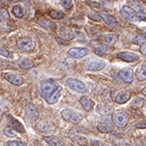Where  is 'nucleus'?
I'll list each match as a JSON object with an SVG mask.
<instances>
[{
  "instance_id": "nucleus-1",
  "label": "nucleus",
  "mask_w": 146,
  "mask_h": 146,
  "mask_svg": "<svg viewBox=\"0 0 146 146\" xmlns=\"http://www.w3.org/2000/svg\"><path fill=\"white\" fill-rule=\"evenodd\" d=\"M58 85L53 80H45L40 84V95L46 100L58 88Z\"/></svg>"
},
{
  "instance_id": "nucleus-2",
  "label": "nucleus",
  "mask_w": 146,
  "mask_h": 146,
  "mask_svg": "<svg viewBox=\"0 0 146 146\" xmlns=\"http://www.w3.org/2000/svg\"><path fill=\"white\" fill-rule=\"evenodd\" d=\"M112 122L115 126L119 127V128H124L129 123V115L125 111H116L112 116Z\"/></svg>"
},
{
  "instance_id": "nucleus-3",
  "label": "nucleus",
  "mask_w": 146,
  "mask_h": 146,
  "mask_svg": "<svg viewBox=\"0 0 146 146\" xmlns=\"http://www.w3.org/2000/svg\"><path fill=\"white\" fill-rule=\"evenodd\" d=\"M62 117L65 121L73 124H79L83 119V116L80 113L73 111L71 109H63L62 111Z\"/></svg>"
},
{
  "instance_id": "nucleus-4",
  "label": "nucleus",
  "mask_w": 146,
  "mask_h": 146,
  "mask_svg": "<svg viewBox=\"0 0 146 146\" xmlns=\"http://www.w3.org/2000/svg\"><path fill=\"white\" fill-rule=\"evenodd\" d=\"M121 16L127 20L131 21V22H138V21L142 20V17H140L139 14H137V12H135L133 8L129 6H123L120 11Z\"/></svg>"
},
{
  "instance_id": "nucleus-5",
  "label": "nucleus",
  "mask_w": 146,
  "mask_h": 146,
  "mask_svg": "<svg viewBox=\"0 0 146 146\" xmlns=\"http://www.w3.org/2000/svg\"><path fill=\"white\" fill-rule=\"evenodd\" d=\"M105 67V62L101 58H92L86 62V68L90 71H100Z\"/></svg>"
},
{
  "instance_id": "nucleus-6",
  "label": "nucleus",
  "mask_w": 146,
  "mask_h": 146,
  "mask_svg": "<svg viewBox=\"0 0 146 146\" xmlns=\"http://www.w3.org/2000/svg\"><path fill=\"white\" fill-rule=\"evenodd\" d=\"M66 85L69 87L70 89L78 92V93H83L84 94V93H87V91H88L86 85H85L82 81L78 80V79L68 78L66 80Z\"/></svg>"
},
{
  "instance_id": "nucleus-7",
  "label": "nucleus",
  "mask_w": 146,
  "mask_h": 146,
  "mask_svg": "<svg viewBox=\"0 0 146 146\" xmlns=\"http://www.w3.org/2000/svg\"><path fill=\"white\" fill-rule=\"evenodd\" d=\"M17 46L23 52H32L35 48V44L33 40L29 38V37H25V38L18 40Z\"/></svg>"
},
{
  "instance_id": "nucleus-8",
  "label": "nucleus",
  "mask_w": 146,
  "mask_h": 146,
  "mask_svg": "<svg viewBox=\"0 0 146 146\" xmlns=\"http://www.w3.org/2000/svg\"><path fill=\"white\" fill-rule=\"evenodd\" d=\"M2 77L8 82H10L11 84L15 85V86H21V85L23 84V79L19 75L15 74V73L3 72L2 73Z\"/></svg>"
},
{
  "instance_id": "nucleus-9",
  "label": "nucleus",
  "mask_w": 146,
  "mask_h": 146,
  "mask_svg": "<svg viewBox=\"0 0 146 146\" xmlns=\"http://www.w3.org/2000/svg\"><path fill=\"white\" fill-rule=\"evenodd\" d=\"M67 54L73 58H82L88 55L89 51L87 48H70Z\"/></svg>"
},
{
  "instance_id": "nucleus-10",
  "label": "nucleus",
  "mask_w": 146,
  "mask_h": 146,
  "mask_svg": "<svg viewBox=\"0 0 146 146\" xmlns=\"http://www.w3.org/2000/svg\"><path fill=\"white\" fill-rule=\"evenodd\" d=\"M118 58L127 62H135V60H139V56L133 52H120L118 54Z\"/></svg>"
},
{
  "instance_id": "nucleus-11",
  "label": "nucleus",
  "mask_w": 146,
  "mask_h": 146,
  "mask_svg": "<svg viewBox=\"0 0 146 146\" xmlns=\"http://www.w3.org/2000/svg\"><path fill=\"white\" fill-rule=\"evenodd\" d=\"M133 71L131 68H124L119 71V78L126 83H131L133 81Z\"/></svg>"
},
{
  "instance_id": "nucleus-12",
  "label": "nucleus",
  "mask_w": 146,
  "mask_h": 146,
  "mask_svg": "<svg viewBox=\"0 0 146 146\" xmlns=\"http://www.w3.org/2000/svg\"><path fill=\"white\" fill-rule=\"evenodd\" d=\"M36 128L38 129L40 131L48 133H52L56 131L55 126L47 121H39L38 123L36 124Z\"/></svg>"
},
{
  "instance_id": "nucleus-13",
  "label": "nucleus",
  "mask_w": 146,
  "mask_h": 146,
  "mask_svg": "<svg viewBox=\"0 0 146 146\" xmlns=\"http://www.w3.org/2000/svg\"><path fill=\"white\" fill-rule=\"evenodd\" d=\"M60 93H62V87L58 85V88H56V90L46 98L47 102H48L49 104H55V103H56L60 96Z\"/></svg>"
},
{
  "instance_id": "nucleus-14",
  "label": "nucleus",
  "mask_w": 146,
  "mask_h": 146,
  "mask_svg": "<svg viewBox=\"0 0 146 146\" xmlns=\"http://www.w3.org/2000/svg\"><path fill=\"white\" fill-rule=\"evenodd\" d=\"M8 121H9V124H10L11 128L15 129L16 131H18L19 133H25V128H23V126L21 124V122H19L17 119L14 118L12 115H9L8 116Z\"/></svg>"
},
{
  "instance_id": "nucleus-15",
  "label": "nucleus",
  "mask_w": 146,
  "mask_h": 146,
  "mask_svg": "<svg viewBox=\"0 0 146 146\" xmlns=\"http://www.w3.org/2000/svg\"><path fill=\"white\" fill-rule=\"evenodd\" d=\"M80 103H81L83 108L85 110H87V111H91L94 108V106H95V102L87 96H84L80 98Z\"/></svg>"
},
{
  "instance_id": "nucleus-16",
  "label": "nucleus",
  "mask_w": 146,
  "mask_h": 146,
  "mask_svg": "<svg viewBox=\"0 0 146 146\" xmlns=\"http://www.w3.org/2000/svg\"><path fill=\"white\" fill-rule=\"evenodd\" d=\"M131 93L129 92H127V91H124V92H120L118 95L116 96L115 98V101L119 104H123V103H126L127 101L129 100L131 98Z\"/></svg>"
},
{
  "instance_id": "nucleus-17",
  "label": "nucleus",
  "mask_w": 146,
  "mask_h": 146,
  "mask_svg": "<svg viewBox=\"0 0 146 146\" xmlns=\"http://www.w3.org/2000/svg\"><path fill=\"white\" fill-rule=\"evenodd\" d=\"M100 17L102 19L103 21H104L105 23H107L108 25H112V27H115V25H117V20L113 17L112 15H109V14L105 13V12H102V13L100 14Z\"/></svg>"
},
{
  "instance_id": "nucleus-18",
  "label": "nucleus",
  "mask_w": 146,
  "mask_h": 146,
  "mask_svg": "<svg viewBox=\"0 0 146 146\" xmlns=\"http://www.w3.org/2000/svg\"><path fill=\"white\" fill-rule=\"evenodd\" d=\"M135 77L138 81H145L146 80V63L139 65L136 68Z\"/></svg>"
},
{
  "instance_id": "nucleus-19",
  "label": "nucleus",
  "mask_w": 146,
  "mask_h": 146,
  "mask_svg": "<svg viewBox=\"0 0 146 146\" xmlns=\"http://www.w3.org/2000/svg\"><path fill=\"white\" fill-rule=\"evenodd\" d=\"M25 112H27V116L31 119H36L39 116V113L37 111V109L32 104H27L25 106Z\"/></svg>"
},
{
  "instance_id": "nucleus-20",
  "label": "nucleus",
  "mask_w": 146,
  "mask_h": 146,
  "mask_svg": "<svg viewBox=\"0 0 146 146\" xmlns=\"http://www.w3.org/2000/svg\"><path fill=\"white\" fill-rule=\"evenodd\" d=\"M69 138L74 143L78 145H86L87 144V138L85 136L79 135H69Z\"/></svg>"
},
{
  "instance_id": "nucleus-21",
  "label": "nucleus",
  "mask_w": 146,
  "mask_h": 146,
  "mask_svg": "<svg viewBox=\"0 0 146 146\" xmlns=\"http://www.w3.org/2000/svg\"><path fill=\"white\" fill-rule=\"evenodd\" d=\"M44 139L50 146H63L62 141L56 136H48V137H44Z\"/></svg>"
},
{
  "instance_id": "nucleus-22",
  "label": "nucleus",
  "mask_w": 146,
  "mask_h": 146,
  "mask_svg": "<svg viewBox=\"0 0 146 146\" xmlns=\"http://www.w3.org/2000/svg\"><path fill=\"white\" fill-rule=\"evenodd\" d=\"M96 111L101 115H108L111 113V107L108 106L106 104H103V103L96 105Z\"/></svg>"
},
{
  "instance_id": "nucleus-23",
  "label": "nucleus",
  "mask_w": 146,
  "mask_h": 146,
  "mask_svg": "<svg viewBox=\"0 0 146 146\" xmlns=\"http://www.w3.org/2000/svg\"><path fill=\"white\" fill-rule=\"evenodd\" d=\"M103 41L105 42L108 45H113L115 42L117 41V35L114 33H108V34H104L103 35Z\"/></svg>"
},
{
  "instance_id": "nucleus-24",
  "label": "nucleus",
  "mask_w": 146,
  "mask_h": 146,
  "mask_svg": "<svg viewBox=\"0 0 146 146\" xmlns=\"http://www.w3.org/2000/svg\"><path fill=\"white\" fill-rule=\"evenodd\" d=\"M19 64H20L21 67L23 68H31L33 67V62H32L30 58H23L20 60L19 62Z\"/></svg>"
},
{
  "instance_id": "nucleus-25",
  "label": "nucleus",
  "mask_w": 146,
  "mask_h": 146,
  "mask_svg": "<svg viewBox=\"0 0 146 146\" xmlns=\"http://www.w3.org/2000/svg\"><path fill=\"white\" fill-rule=\"evenodd\" d=\"M98 129L100 131V133H107L112 131V128L109 126V125H107L106 123H100L98 125Z\"/></svg>"
},
{
  "instance_id": "nucleus-26",
  "label": "nucleus",
  "mask_w": 146,
  "mask_h": 146,
  "mask_svg": "<svg viewBox=\"0 0 146 146\" xmlns=\"http://www.w3.org/2000/svg\"><path fill=\"white\" fill-rule=\"evenodd\" d=\"M49 16H50L52 19H54V20H62V19L64 18V14L60 11H56V10L51 11L50 13H49Z\"/></svg>"
},
{
  "instance_id": "nucleus-27",
  "label": "nucleus",
  "mask_w": 146,
  "mask_h": 146,
  "mask_svg": "<svg viewBox=\"0 0 146 146\" xmlns=\"http://www.w3.org/2000/svg\"><path fill=\"white\" fill-rule=\"evenodd\" d=\"M146 41V33H141L138 34L133 38V43L135 44H139V45H142L143 43Z\"/></svg>"
},
{
  "instance_id": "nucleus-28",
  "label": "nucleus",
  "mask_w": 146,
  "mask_h": 146,
  "mask_svg": "<svg viewBox=\"0 0 146 146\" xmlns=\"http://www.w3.org/2000/svg\"><path fill=\"white\" fill-rule=\"evenodd\" d=\"M13 14L17 18H23V10L21 6H15L13 8Z\"/></svg>"
},
{
  "instance_id": "nucleus-29",
  "label": "nucleus",
  "mask_w": 146,
  "mask_h": 146,
  "mask_svg": "<svg viewBox=\"0 0 146 146\" xmlns=\"http://www.w3.org/2000/svg\"><path fill=\"white\" fill-rule=\"evenodd\" d=\"M129 4H131L133 7H135V12H139V13H143V7L141 6V4L140 3H138L137 1H133V0H129Z\"/></svg>"
},
{
  "instance_id": "nucleus-30",
  "label": "nucleus",
  "mask_w": 146,
  "mask_h": 146,
  "mask_svg": "<svg viewBox=\"0 0 146 146\" xmlns=\"http://www.w3.org/2000/svg\"><path fill=\"white\" fill-rule=\"evenodd\" d=\"M4 135L8 136V137H14V136L17 135V133H16L15 129H13L12 128H5L4 129Z\"/></svg>"
},
{
  "instance_id": "nucleus-31",
  "label": "nucleus",
  "mask_w": 146,
  "mask_h": 146,
  "mask_svg": "<svg viewBox=\"0 0 146 146\" xmlns=\"http://www.w3.org/2000/svg\"><path fill=\"white\" fill-rule=\"evenodd\" d=\"M9 18V14L5 9H0V22H6Z\"/></svg>"
},
{
  "instance_id": "nucleus-32",
  "label": "nucleus",
  "mask_w": 146,
  "mask_h": 146,
  "mask_svg": "<svg viewBox=\"0 0 146 146\" xmlns=\"http://www.w3.org/2000/svg\"><path fill=\"white\" fill-rule=\"evenodd\" d=\"M60 4L64 8L69 9L72 7V0H60Z\"/></svg>"
},
{
  "instance_id": "nucleus-33",
  "label": "nucleus",
  "mask_w": 146,
  "mask_h": 146,
  "mask_svg": "<svg viewBox=\"0 0 146 146\" xmlns=\"http://www.w3.org/2000/svg\"><path fill=\"white\" fill-rule=\"evenodd\" d=\"M96 52V54H98V55H100V56H103V55H105V54L107 53V50L106 49H104V48H102V47H98V48L95 50Z\"/></svg>"
},
{
  "instance_id": "nucleus-34",
  "label": "nucleus",
  "mask_w": 146,
  "mask_h": 146,
  "mask_svg": "<svg viewBox=\"0 0 146 146\" xmlns=\"http://www.w3.org/2000/svg\"><path fill=\"white\" fill-rule=\"evenodd\" d=\"M7 146H27L22 141H9L7 143Z\"/></svg>"
},
{
  "instance_id": "nucleus-35",
  "label": "nucleus",
  "mask_w": 146,
  "mask_h": 146,
  "mask_svg": "<svg viewBox=\"0 0 146 146\" xmlns=\"http://www.w3.org/2000/svg\"><path fill=\"white\" fill-rule=\"evenodd\" d=\"M0 56H6V58H9V56H10V53H9V52L7 51V50H5V49H4L3 47L0 46Z\"/></svg>"
},
{
  "instance_id": "nucleus-36",
  "label": "nucleus",
  "mask_w": 146,
  "mask_h": 146,
  "mask_svg": "<svg viewBox=\"0 0 146 146\" xmlns=\"http://www.w3.org/2000/svg\"><path fill=\"white\" fill-rule=\"evenodd\" d=\"M139 51H140V53L142 54V55L146 56V43L145 44H142V45H141Z\"/></svg>"
},
{
  "instance_id": "nucleus-37",
  "label": "nucleus",
  "mask_w": 146,
  "mask_h": 146,
  "mask_svg": "<svg viewBox=\"0 0 146 146\" xmlns=\"http://www.w3.org/2000/svg\"><path fill=\"white\" fill-rule=\"evenodd\" d=\"M91 145L92 146H100V142L98 140H93L91 142Z\"/></svg>"
},
{
  "instance_id": "nucleus-38",
  "label": "nucleus",
  "mask_w": 146,
  "mask_h": 146,
  "mask_svg": "<svg viewBox=\"0 0 146 146\" xmlns=\"http://www.w3.org/2000/svg\"><path fill=\"white\" fill-rule=\"evenodd\" d=\"M120 146H133V145H131L129 143H127V142H123L120 144Z\"/></svg>"
},
{
  "instance_id": "nucleus-39",
  "label": "nucleus",
  "mask_w": 146,
  "mask_h": 146,
  "mask_svg": "<svg viewBox=\"0 0 146 146\" xmlns=\"http://www.w3.org/2000/svg\"><path fill=\"white\" fill-rule=\"evenodd\" d=\"M141 93L143 94L145 96H146V88H144V89H142V91H141Z\"/></svg>"
},
{
  "instance_id": "nucleus-40",
  "label": "nucleus",
  "mask_w": 146,
  "mask_h": 146,
  "mask_svg": "<svg viewBox=\"0 0 146 146\" xmlns=\"http://www.w3.org/2000/svg\"><path fill=\"white\" fill-rule=\"evenodd\" d=\"M137 128H146V124L142 125V126H137Z\"/></svg>"
},
{
  "instance_id": "nucleus-41",
  "label": "nucleus",
  "mask_w": 146,
  "mask_h": 146,
  "mask_svg": "<svg viewBox=\"0 0 146 146\" xmlns=\"http://www.w3.org/2000/svg\"><path fill=\"white\" fill-rule=\"evenodd\" d=\"M2 116H3V112L0 111V121H1V119H2Z\"/></svg>"
},
{
  "instance_id": "nucleus-42",
  "label": "nucleus",
  "mask_w": 146,
  "mask_h": 146,
  "mask_svg": "<svg viewBox=\"0 0 146 146\" xmlns=\"http://www.w3.org/2000/svg\"><path fill=\"white\" fill-rule=\"evenodd\" d=\"M100 146H110V145H108V144H101Z\"/></svg>"
},
{
  "instance_id": "nucleus-43",
  "label": "nucleus",
  "mask_w": 146,
  "mask_h": 146,
  "mask_svg": "<svg viewBox=\"0 0 146 146\" xmlns=\"http://www.w3.org/2000/svg\"><path fill=\"white\" fill-rule=\"evenodd\" d=\"M0 8H1V2H0Z\"/></svg>"
}]
</instances>
